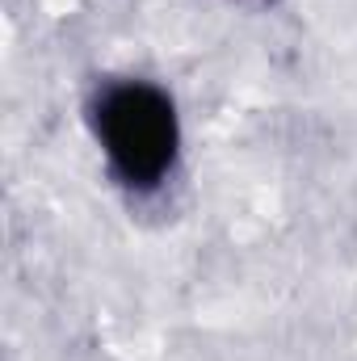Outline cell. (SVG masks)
Returning <instances> with one entry per match:
<instances>
[{
    "mask_svg": "<svg viewBox=\"0 0 357 361\" xmlns=\"http://www.w3.org/2000/svg\"><path fill=\"white\" fill-rule=\"evenodd\" d=\"M97 139L109 156V169L131 189H156L177 160V109L160 89L126 80L101 92L97 101Z\"/></svg>",
    "mask_w": 357,
    "mask_h": 361,
    "instance_id": "6da1fadb",
    "label": "cell"
}]
</instances>
